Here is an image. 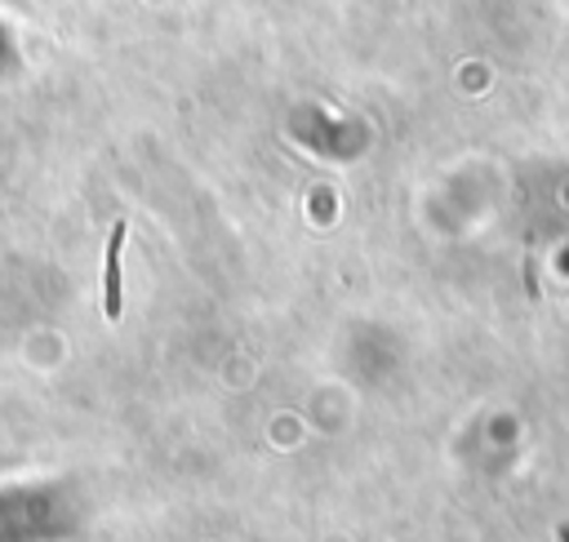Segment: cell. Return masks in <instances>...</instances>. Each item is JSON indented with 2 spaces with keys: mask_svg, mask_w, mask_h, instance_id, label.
Masks as SVG:
<instances>
[{
  "mask_svg": "<svg viewBox=\"0 0 569 542\" xmlns=\"http://www.w3.org/2000/svg\"><path fill=\"white\" fill-rule=\"evenodd\" d=\"M120 249H124V222L111 227L107 262H102V311H107V320H120Z\"/></svg>",
  "mask_w": 569,
  "mask_h": 542,
  "instance_id": "1",
  "label": "cell"
},
{
  "mask_svg": "<svg viewBox=\"0 0 569 542\" xmlns=\"http://www.w3.org/2000/svg\"><path fill=\"white\" fill-rule=\"evenodd\" d=\"M565 542H569V529H565Z\"/></svg>",
  "mask_w": 569,
  "mask_h": 542,
  "instance_id": "2",
  "label": "cell"
}]
</instances>
